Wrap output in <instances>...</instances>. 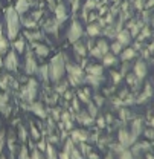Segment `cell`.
Returning a JSON list of instances; mask_svg holds the SVG:
<instances>
[{
    "instance_id": "26",
    "label": "cell",
    "mask_w": 154,
    "mask_h": 159,
    "mask_svg": "<svg viewBox=\"0 0 154 159\" xmlns=\"http://www.w3.org/2000/svg\"><path fill=\"white\" fill-rule=\"evenodd\" d=\"M77 98L79 99V101H82V102H90V92L86 89V90H79L77 93Z\"/></svg>"
},
{
    "instance_id": "51",
    "label": "cell",
    "mask_w": 154,
    "mask_h": 159,
    "mask_svg": "<svg viewBox=\"0 0 154 159\" xmlns=\"http://www.w3.org/2000/svg\"><path fill=\"white\" fill-rule=\"evenodd\" d=\"M0 9H2V2H0Z\"/></svg>"
},
{
    "instance_id": "24",
    "label": "cell",
    "mask_w": 154,
    "mask_h": 159,
    "mask_svg": "<svg viewBox=\"0 0 154 159\" xmlns=\"http://www.w3.org/2000/svg\"><path fill=\"white\" fill-rule=\"evenodd\" d=\"M73 49H75V52L79 57H86V44H82L79 40L73 43Z\"/></svg>"
},
{
    "instance_id": "9",
    "label": "cell",
    "mask_w": 154,
    "mask_h": 159,
    "mask_svg": "<svg viewBox=\"0 0 154 159\" xmlns=\"http://www.w3.org/2000/svg\"><path fill=\"white\" fill-rule=\"evenodd\" d=\"M32 3H34V0H17L15 5H14V9L19 12L20 16H23L24 12L29 11V8L32 6Z\"/></svg>"
},
{
    "instance_id": "41",
    "label": "cell",
    "mask_w": 154,
    "mask_h": 159,
    "mask_svg": "<svg viewBox=\"0 0 154 159\" xmlns=\"http://www.w3.org/2000/svg\"><path fill=\"white\" fill-rule=\"evenodd\" d=\"M137 77H136V75H128V77H127V81H128V84H136V83H137Z\"/></svg>"
},
{
    "instance_id": "8",
    "label": "cell",
    "mask_w": 154,
    "mask_h": 159,
    "mask_svg": "<svg viewBox=\"0 0 154 159\" xmlns=\"http://www.w3.org/2000/svg\"><path fill=\"white\" fill-rule=\"evenodd\" d=\"M9 51V39L5 32V26L0 23V55H6Z\"/></svg>"
},
{
    "instance_id": "34",
    "label": "cell",
    "mask_w": 154,
    "mask_h": 159,
    "mask_svg": "<svg viewBox=\"0 0 154 159\" xmlns=\"http://www.w3.org/2000/svg\"><path fill=\"white\" fill-rule=\"evenodd\" d=\"M67 86H69V83L67 81H63V84H58L57 86V93H64L66 90H67Z\"/></svg>"
},
{
    "instance_id": "33",
    "label": "cell",
    "mask_w": 154,
    "mask_h": 159,
    "mask_svg": "<svg viewBox=\"0 0 154 159\" xmlns=\"http://www.w3.org/2000/svg\"><path fill=\"white\" fill-rule=\"evenodd\" d=\"M19 159H31V155H29V150L26 148V147H21V150H20V156Z\"/></svg>"
},
{
    "instance_id": "35",
    "label": "cell",
    "mask_w": 154,
    "mask_h": 159,
    "mask_svg": "<svg viewBox=\"0 0 154 159\" xmlns=\"http://www.w3.org/2000/svg\"><path fill=\"white\" fill-rule=\"evenodd\" d=\"M87 106H89V113H90V115H92V116L95 118V116H96V113H98V106H95V104H93L92 101H90V102H89Z\"/></svg>"
},
{
    "instance_id": "29",
    "label": "cell",
    "mask_w": 154,
    "mask_h": 159,
    "mask_svg": "<svg viewBox=\"0 0 154 159\" xmlns=\"http://www.w3.org/2000/svg\"><path fill=\"white\" fill-rule=\"evenodd\" d=\"M110 49H112V54L117 55V54H121V52H122V44L116 40L115 43H112V44H110Z\"/></svg>"
},
{
    "instance_id": "19",
    "label": "cell",
    "mask_w": 154,
    "mask_h": 159,
    "mask_svg": "<svg viewBox=\"0 0 154 159\" xmlns=\"http://www.w3.org/2000/svg\"><path fill=\"white\" fill-rule=\"evenodd\" d=\"M86 72H87V74H90V75H99V77H102V74H104V66H99V64L87 66Z\"/></svg>"
},
{
    "instance_id": "23",
    "label": "cell",
    "mask_w": 154,
    "mask_h": 159,
    "mask_svg": "<svg viewBox=\"0 0 154 159\" xmlns=\"http://www.w3.org/2000/svg\"><path fill=\"white\" fill-rule=\"evenodd\" d=\"M133 57H136V51L131 49V48H127V49H124L121 52V58L124 60V61H128V60H131Z\"/></svg>"
},
{
    "instance_id": "46",
    "label": "cell",
    "mask_w": 154,
    "mask_h": 159,
    "mask_svg": "<svg viewBox=\"0 0 154 159\" xmlns=\"http://www.w3.org/2000/svg\"><path fill=\"white\" fill-rule=\"evenodd\" d=\"M78 102H79V99H78V98H73V99H72V106H73V109H75V110H79V106H78Z\"/></svg>"
},
{
    "instance_id": "43",
    "label": "cell",
    "mask_w": 154,
    "mask_h": 159,
    "mask_svg": "<svg viewBox=\"0 0 154 159\" xmlns=\"http://www.w3.org/2000/svg\"><path fill=\"white\" fill-rule=\"evenodd\" d=\"M59 119H61V122H64V121H69V119H70V115H69L67 112H64V113L59 116Z\"/></svg>"
},
{
    "instance_id": "38",
    "label": "cell",
    "mask_w": 154,
    "mask_h": 159,
    "mask_svg": "<svg viewBox=\"0 0 154 159\" xmlns=\"http://www.w3.org/2000/svg\"><path fill=\"white\" fill-rule=\"evenodd\" d=\"M119 159H133V155L130 153V152H127V150H124L122 153H121V158Z\"/></svg>"
},
{
    "instance_id": "4",
    "label": "cell",
    "mask_w": 154,
    "mask_h": 159,
    "mask_svg": "<svg viewBox=\"0 0 154 159\" xmlns=\"http://www.w3.org/2000/svg\"><path fill=\"white\" fill-rule=\"evenodd\" d=\"M38 93V83L34 78L28 80V83L21 87V98L28 102H34Z\"/></svg>"
},
{
    "instance_id": "22",
    "label": "cell",
    "mask_w": 154,
    "mask_h": 159,
    "mask_svg": "<svg viewBox=\"0 0 154 159\" xmlns=\"http://www.w3.org/2000/svg\"><path fill=\"white\" fill-rule=\"evenodd\" d=\"M95 46H96L98 51H99V52H101L102 55H105V54H107V52L110 51V44H108V43H107L105 40H98V43L95 44Z\"/></svg>"
},
{
    "instance_id": "6",
    "label": "cell",
    "mask_w": 154,
    "mask_h": 159,
    "mask_svg": "<svg viewBox=\"0 0 154 159\" xmlns=\"http://www.w3.org/2000/svg\"><path fill=\"white\" fill-rule=\"evenodd\" d=\"M26 58H24V72L28 75H34L38 72V64H37V60L34 58V51L26 48Z\"/></svg>"
},
{
    "instance_id": "16",
    "label": "cell",
    "mask_w": 154,
    "mask_h": 159,
    "mask_svg": "<svg viewBox=\"0 0 154 159\" xmlns=\"http://www.w3.org/2000/svg\"><path fill=\"white\" fill-rule=\"evenodd\" d=\"M12 49L17 52V54H23L24 51H26V41H24V39H17L12 41Z\"/></svg>"
},
{
    "instance_id": "7",
    "label": "cell",
    "mask_w": 154,
    "mask_h": 159,
    "mask_svg": "<svg viewBox=\"0 0 154 159\" xmlns=\"http://www.w3.org/2000/svg\"><path fill=\"white\" fill-rule=\"evenodd\" d=\"M82 34H84V29H82L81 23H79L78 20H73V21L70 23L69 29H67V40H69L70 43H75L78 40H81Z\"/></svg>"
},
{
    "instance_id": "36",
    "label": "cell",
    "mask_w": 154,
    "mask_h": 159,
    "mask_svg": "<svg viewBox=\"0 0 154 159\" xmlns=\"http://www.w3.org/2000/svg\"><path fill=\"white\" fill-rule=\"evenodd\" d=\"M41 155H43V153L40 152L38 148H35V150H32V153H31V159H43Z\"/></svg>"
},
{
    "instance_id": "31",
    "label": "cell",
    "mask_w": 154,
    "mask_h": 159,
    "mask_svg": "<svg viewBox=\"0 0 154 159\" xmlns=\"http://www.w3.org/2000/svg\"><path fill=\"white\" fill-rule=\"evenodd\" d=\"M5 142H6V133H5V130H0V155L5 148Z\"/></svg>"
},
{
    "instance_id": "48",
    "label": "cell",
    "mask_w": 154,
    "mask_h": 159,
    "mask_svg": "<svg viewBox=\"0 0 154 159\" xmlns=\"http://www.w3.org/2000/svg\"><path fill=\"white\" fill-rule=\"evenodd\" d=\"M57 141H58L57 136H51V138H49V142H51V144H55Z\"/></svg>"
},
{
    "instance_id": "45",
    "label": "cell",
    "mask_w": 154,
    "mask_h": 159,
    "mask_svg": "<svg viewBox=\"0 0 154 159\" xmlns=\"http://www.w3.org/2000/svg\"><path fill=\"white\" fill-rule=\"evenodd\" d=\"M19 130H20V139H24L26 136H28V133H26V130H24L23 127H20Z\"/></svg>"
},
{
    "instance_id": "37",
    "label": "cell",
    "mask_w": 154,
    "mask_h": 159,
    "mask_svg": "<svg viewBox=\"0 0 154 159\" xmlns=\"http://www.w3.org/2000/svg\"><path fill=\"white\" fill-rule=\"evenodd\" d=\"M31 133H32V138L34 139H40V136H41V135H40V132L34 127V125H31Z\"/></svg>"
},
{
    "instance_id": "28",
    "label": "cell",
    "mask_w": 154,
    "mask_h": 159,
    "mask_svg": "<svg viewBox=\"0 0 154 159\" xmlns=\"http://www.w3.org/2000/svg\"><path fill=\"white\" fill-rule=\"evenodd\" d=\"M102 61H104V66H113L116 63V57H115V54H105L104 57H102Z\"/></svg>"
},
{
    "instance_id": "39",
    "label": "cell",
    "mask_w": 154,
    "mask_h": 159,
    "mask_svg": "<svg viewBox=\"0 0 154 159\" xmlns=\"http://www.w3.org/2000/svg\"><path fill=\"white\" fill-rule=\"evenodd\" d=\"M46 145H47V144H46V141H43V139H41V141H38V144H37V148H38L40 152H43V150H46Z\"/></svg>"
},
{
    "instance_id": "44",
    "label": "cell",
    "mask_w": 154,
    "mask_h": 159,
    "mask_svg": "<svg viewBox=\"0 0 154 159\" xmlns=\"http://www.w3.org/2000/svg\"><path fill=\"white\" fill-rule=\"evenodd\" d=\"M63 95H64V98H66V99H73V93H72L70 90H66Z\"/></svg>"
},
{
    "instance_id": "32",
    "label": "cell",
    "mask_w": 154,
    "mask_h": 159,
    "mask_svg": "<svg viewBox=\"0 0 154 159\" xmlns=\"http://www.w3.org/2000/svg\"><path fill=\"white\" fill-rule=\"evenodd\" d=\"M70 159H82V153L78 150V148H72L70 150Z\"/></svg>"
},
{
    "instance_id": "40",
    "label": "cell",
    "mask_w": 154,
    "mask_h": 159,
    "mask_svg": "<svg viewBox=\"0 0 154 159\" xmlns=\"http://www.w3.org/2000/svg\"><path fill=\"white\" fill-rule=\"evenodd\" d=\"M58 159H70V153L64 150V152H61V153L58 155Z\"/></svg>"
},
{
    "instance_id": "5",
    "label": "cell",
    "mask_w": 154,
    "mask_h": 159,
    "mask_svg": "<svg viewBox=\"0 0 154 159\" xmlns=\"http://www.w3.org/2000/svg\"><path fill=\"white\" fill-rule=\"evenodd\" d=\"M19 54L12 49V51H8L5 58H3V67L9 72H15L19 69Z\"/></svg>"
},
{
    "instance_id": "20",
    "label": "cell",
    "mask_w": 154,
    "mask_h": 159,
    "mask_svg": "<svg viewBox=\"0 0 154 159\" xmlns=\"http://www.w3.org/2000/svg\"><path fill=\"white\" fill-rule=\"evenodd\" d=\"M101 31H102V28H101L99 25H89L86 32H87L89 37H96V35L101 34Z\"/></svg>"
},
{
    "instance_id": "25",
    "label": "cell",
    "mask_w": 154,
    "mask_h": 159,
    "mask_svg": "<svg viewBox=\"0 0 154 159\" xmlns=\"http://www.w3.org/2000/svg\"><path fill=\"white\" fill-rule=\"evenodd\" d=\"M38 74L41 80L43 81H49V67H47V64H43V66H40L38 67Z\"/></svg>"
},
{
    "instance_id": "18",
    "label": "cell",
    "mask_w": 154,
    "mask_h": 159,
    "mask_svg": "<svg viewBox=\"0 0 154 159\" xmlns=\"http://www.w3.org/2000/svg\"><path fill=\"white\" fill-rule=\"evenodd\" d=\"M119 142L127 147V145L133 144V138H131V135H130L127 130H121V132H119Z\"/></svg>"
},
{
    "instance_id": "3",
    "label": "cell",
    "mask_w": 154,
    "mask_h": 159,
    "mask_svg": "<svg viewBox=\"0 0 154 159\" xmlns=\"http://www.w3.org/2000/svg\"><path fill=\"white\" fill-rule=\"evenodd\" d=\"M66 72L69 74V83L78 86L81 83H84V69L77 64V63H70V61H66Z\"/></svg>"
},
{
    "instance_id": "27",
    "label": "cell",
    "mask_w": 154,
    "mask_h": 159,
    "mask_svg": "<svg viewBox=\"0 0 154 159\" xmlns=\"http://www.w3.org/2000/svg\"><path fill=\"white\" fill-rule=\"evenodd\" d=\"M44 152H46V158L47 159H58L57 152H55V148H54V145H52V144H47Z\"/></svg>"
},
{
    "instance_id": "49",
    "label": "cell",
    "mask_w": 154,
    "mask_h": 159,
    "mask_svg": "<svg viewBox=\"0 0 154 159\" xmlns=\"http://www.w3.org/2000/svg\"><path fill=\"white\" fill-rule=\"evenodd\" d=\"M95 101H96V104H99V106L102 104V98L101 97H95Z\"/></svg>"
},
{
    "instance_id": "30",
    "label": "cell",
    "mask_w": 154,
    "mask_h": 159,
    "mask_svg": "<svg viewBox=\"0 0 154 159\" xmlns=\"http://www.w3.org/2000/svg\"><path fill=\"white\" fill-rule=\"evenodd\" d=\"M21 25H23L24 28H29V29L37 28V21L32 19H21Z\"/></svg>"
},
{
    "instance_id": "47",
    "label": "cell",
    "mask_w": 154,
    "mask_h": 159,
    "mask_svg": "<svg viewBox=\"0 0 154 159\" xmlns=\"http://www.w3.org/2000/svg\"><path fill=\"white\" fill-rule=\"evenodd\" d=\"M98 125H99V127H104V125H105V121H104V118H98Z\"/></svg>"
},
{
    "instance_id": "12",
    "label": "cell",
    "mask_w": 154,
    "mask_h": 159,
    "mask_svg": "<svg viewBox=\"0 0 154 159\" xmlns=\"http://www.w3.org/2000/svg\"><path fill=\"white\" fill-rule=\"evenodd\" d=\"M55 19L58 23H63L64 20H67V8L63 3L57 5V8H55Z\"/></svg>"
},
{
    "instance_id": "13",
    "label": "cell",
    "mask_w": 154,
    "mask_h": 159,
    "mask_svg": "<svg viewBox=\"0 0 154 159\" xmlns=\"http://www.w3.org/2000/svg\"><path fill=\"white\" fill-rule=\"evenodd\" d=\"M70 138L73 142H86L87 133L84 130H70Z\"/></svg>"
},
{
    "instance_id": "11",
    "label": "cell",
    "mask_w": 154,
    "mask_h": 159,
    "mask_svg": "<svg viewBox=\"0 0 154 159\" xmlns=\"http://www.w3.org/2000/svg\"><path fill=\"white\" fill-rule=\"evenodd\" d=\"M32 51H34V54H37V57H41V58L49 55V48L46 44L37 43V41H32Z\"/></svg>"
},
{
    "instance_id": "42",
    "label": "cell",
    "mask_w": 154,
    "mask_h": 159,
    "mask_svg": "<svg viewBox=\"0 0 154 159\" xmlns=\"http://www.w3.org/2000/svg\"><path fill=\"white\" fill-rule=\"evenodd\" d=\"M63 124H64V127H66V130H69V132H70V130H72V127H73V122H72L70 119H69V121H64Z\"/></svg>"
},
{
    "instance_id": "10",
    "label": "cell",
    "mask_w": 154,
    "mask_h": 159,
    "mask_svg": "<svg viewBox=\"0 0 154 159\" xmlns=\"http://www.w3.org/2000/svg\"><path fill=\"white\" fill-rule=\"evenodd\" d=\"M29 109H31V112H32L34 115H37V116L41 119H44L47 116V112H46V109H44V106H43L41 102H31Z\"/></svg>"
},
{
    "instance_id": "1",
    "label": "cell",
    "mask_w": 154,
    "mask_h": 159,
    "mask_svg": "<svg viewBox=\"0 0 154 159\" xmlns=\"http://www.w3.org/2000/svg\"><path fill=\"white\" fill-rule=\"evenodd\" d=\"M5 28H6V35L9 41H14L19 37L21 19H20V14L14 9V6H8L5 9Z\"/></svg>"
},
{
    "instance_id": "17",
    "label": "cell",
    "mask_w": 154,
    "mask_h": 159,
    "mask_svg": "<svg viewBox=\"0 0 154 159\" xmlns=\"http://www.w3.org/2000/svg\"><path fill=\"white\" fill-rule=\"evenodd\" d=\"M78 121L82 122L84 125H92L93 121H95V118H93L89 112H79V113H78Z\"/></svg>"
},
{
    "instance_id": "50",
    "label": "cell",
    "mask_w": 154,
    "mask_h": 159,
    "mask_svg": "<svg viewBox=\"0 0 154 159\" xmlns=\"http://www.w3.org/2000/svg\"><path fill=\"white\" fill-rule=\"evenodd\" d=\"M0 67H3V60H2V55H0Z\"/></svg>"
},
{
    "instance_id": "21",
    "label": "cell",
    "mask_w": 154,
    "mask_h": 159,
    "mask_svg": "<svg viewBox=\"0 0 154 159\" xmlns=\"http://www.w3.org/2000/svg\"><path fill=\"white\" fill-rule=\"evenodd\" d=\"M101 80H102V77H99V75H90V74H87V75L84 77V83L92 84V86H99Z\"/></svg>"
},
{
    "instance_id": "2",
    "label": "cell",
    "mask_w": 154,
    "mask_h": 159,
    "mask_svg": "<svg viewBox=\"0 0 154 159\" xmlns=\"http://www.w3.org/2000/svg\"><path fill=\"white\" fill-rule=\"evenodd\" d=\"M66 61L67 57L66 54H58L55 57H52L47 67H49V80L54 83H59V80L66 75Z\"/></svg>"
},
{
    "instance_id": "14",
    "label": "cell",
    "mask_w": 154,
    "mask_h": 159,
    "mask_svg": "<svg viewBox=\"0 0 154 159\" xmlns=\"http://www.w3.org/2000/svg\"><path fill=\"white\" fill-rule=\"evenodd\" d=\"M134 75L137 78H143L145 75H147V64L143 63V61H137L134 64Z\"/></svg>"
},
{
    "instance_id": "15",
    "label": "cell",
    "mask_w": 154,
    "mask_h": 159,
    "mask_svg": "<svg viewBox=\"0 0 154 159\" xmlns=\"http://www.w3.org/2000/svg\"><path fill=\"white\" fill-rule=\"evenodd\" d=\"M116 39H117V41H119L122 46H127V44H130V41H131V34H130L128 31H121V32H117Z\"/></svg>"
}]
</instances>
